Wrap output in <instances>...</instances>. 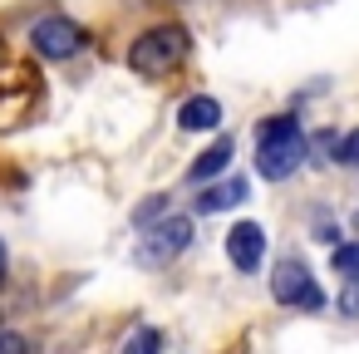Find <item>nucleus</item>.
Returning <instances> with one entry per match:
<instances>
[{
  "instance_id": "f257e3e1",
  "label": "nucleus",
  "mask_w": 359,
  "mask_h": 354,
  "mask_svg": "<svg viewBox=\"0 0 359 354\" xmlns=\"http://www.w3.org/2000/svg\"><path fill=\"white\" fill-rule=\"evenodd\" d=\"M187 50H192V40H187L182 25H153V30H143V35L133 40L128 69L143 74V79H163V74H172V69L187 60Z\"/></svg>"
},
{
  "instance_id": "f03ea898",
  "label": "nucleus",
  "mask_w": 359,
  "mask_h": 354,
  "mask_svg": "<svg viewBox=\"0 0 359 354\" xmlns=\"http://www.w3.org/2000/svg\"><path fill=\"white\" fill-rule=\"evenodd\" d=\"M305 153H310V143H305V133H300L295 118H266V123H261V143H256V168H261V177H271V182L290 177V172L305 163Z\"/></svg>"
},
{
  "instance_id": "7ed1b4c3",
  "label": "nucleus",
  "mask_w": 359,
  "mask_h": 354,
  "mask_svg": "<svg viewBox=\"0 0 359 354\" xmlns=\"http://www.w3.org/2000/svg\"><path fill=\"white\" fill-rule=\"evenodd\" d=\"M30 45H35L40 60H74L84 50V30L69 15H50V20H40L30 30Z\"/></svg>"
},
{
  "instance_id": "20e7f679",
  "label": "nucleus",
  "mask_w": 359,
  "mask_h": 354,
  "mask_svg": "<svg viewBox=\"0 0 359 354\" xmlns=\"http://www.w3.org/2000/svg\"><path fill=\"white\" fill-rule=\"evenodd\" d=\"M192 246V217H163V222H153L148 226V236H143V261L148 266H163V261H172V256H182Z\"/></svg>"
},
{
  "instance_id": "39448f33",
  "label": "nucleus",
  "mask_w": 359,
  "mask_h": 354,
  "mask_svg": "<svg viewBox=\"0 0 359 354\" xmlns=\"http://www.w3.org/2000/svg\"><path fill=\"white\" fill-rule=\"evenodd\" d=\"M271 295L280 305H305V310H325V290L310 280V271L300 261H280L276 266V280H271Z\"/></svg>"
},
{
  "instance_id": "423d86ee",
  "label": "nucleus",
  "mask_w": 359,
  "mask_h": 354,
  "mask_svg": "<svg viewBox=\"0 0 359 354\" xmlns=\"http://www.w3.org/2000/svg\"><path fill=\"white\" fill-rule=\"evenodd\" d=\"M226 256H231V266H236V271H256V266H261V256H266V231H261L256 222L231 226V231H226Z\"/></svg>"
},
{
  "instance_id": "0eeeda50",
  "label": "nucleus",
  "mask_w": 359,
  "mask_h": 354,
  "mask_svg": "<svg viewBox=\"0 0 359 354\" xmlns=\"http://www.w3.org/2000/svg\"><path fill=\"white\" fill-rule=\"evenodd\" d=\"M246 202V177H226V182H202V197H197V212L202 217H217L226 207H241Z\"/></svg>"
},
{
  "instance_id": "6e6552de",
  "label": "nucleus",
  "mask_w": 359,
  "mask_h": 354,
  "mask_svg": "<svg viewBox=\"0 0 359 354\" xmlns=\"http://www.w3.org/2000/svg\"><path fill=\"white\" fill-rule=\"evenodd\" d=\"M177 123H182L187 133H207V128L222 123V104L207 99V94H197V99H187V104L177 109Z\"/></svg>"
},
{
  "instance_id": "1a4fd4ad",
  "label": "nucleus",
  "mask_w": 359,
  "mask_h": 354,
  "mask_svg": "<svg viewBox=\"0 0 359 354\" xmlns=\"http://www.w3.org/2000/svg\"><path fill=\"white\" fill-rule=\"evenodd\" d=\"M226 163H231V143L222 138V143H212V148H207V153H202V158L187 168V177H192V182H212V177H217Z\"/></svg>"
},
{
  "instance_id": "9d476101",
  "label": "nucleus",
  "mask_w": 359,
  "mask_h": 354,
  "mask_svg": "<svg viewBox=\"0 0 359 354\" xmlns=\"http://www.w3.org/2000/svg\"><path fill=\"white\" fill-rule=\"evenodd\" d=\"M118 354H163V329H153V325L133 329V334L123 339V349H118Z\"/></svg>"
},
{
  "instance_id": "9b49d317",
  "label": "nucleus",
  "mask_w": 359,
  "mask_h": 354,
  "mask_svg": "<svg viewBox=\"0 0 359 354\" xmlns=\"http://www.w3.org/2000/svg\"><path fill=\"white\" fill-rule=\"evenodd\" d=\"M334 271H339V275H349V280L359 275V241H349V246H339V251H334Z\"/></svg>"
},
{
  "instance_id": "f8f14e48",
  "label": "nucleus",
  "mask_w": 359,
  "mask_h": 354,
  "mask_svg": "<svg viewBox=\"0 0 359 354\" xmlns=\"http://www.w3.org/2000/svg\"><path fill=\"white\" fill-rule=\"evenodd\" d=\"M334 163H344V168H354V163H359V128L339 138V148H334Z\"/></svg>"
},
{
  "instance_id": "ddd939ff",
  "label": "nucleus",
  "mask_w": 359,
  "mask_h": 354,
  "mask_svg": "<svg viewBox=\"0 0 359 354\" xmlns=\"http://www.w3.org/2000/svg\"><path fill=\"white\" fill-rule=\"evenodd\" d=\"M0 354H30V339L15 329H0Z\"/></svg>"
},
{
  "instance_id": "4468645a",
  "label": "nucleus",
  "mask_w": 359,
  "mask_h": 354,
  "mask_svg": "<svg viewBox=\"0 0 359 354\" xmlns=\"http://www.w3.org/2000/svg\"><path fill=\"white\" fill-rule=\"evenodd\" d=\"M6 280H11V256H6V241H0V290H6Z\"/></svg>"
},
{
  "instance_id": "2eb2a0df",
  "label": "nucleus",
  "mask_w": 359,
  "mask_h": 354,
  "mask_svg": "<svg viewBox=\"0 0 359 354\" xmlns=\"http://www.w3.org/2000/svg\"><path fill=\"white\" fill-rule=\"evenodd\" d=\"M158 212H163V202H148V207H138V222H153Z\"/></svg>"
}]
</instances>
